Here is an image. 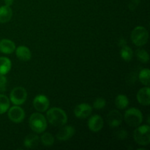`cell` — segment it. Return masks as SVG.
Returning a JSON list of instances; mask_svg holds the SVG:
<instances>
[{
	"label": "cell",
	"mask_w": 150,
	"mask_h": 150,
	"mask_svg": "<svg viewBox=\"0 0 150 150\" xmlns=\"http://www.w3.org/2000/svg\"><path fill=\"white\" fill-rule=\"evenodd\" d=\"M46 118L48 122L55 127L64 125L67 122L66 113L60 108H51L46 113Z\"/></svg>",
	"instance_id": "obj_1"
},
{
	"label": "cell",
	"mask_w": 150,
	"mask_h": 150,
	"mask_svg": "<svg viewBox=\"0 0 150 150\" xmlns=\"http://www.w3.org/2000/svg\"><path fill=\"white\" fill-rule=\"evenodd\" d=\"M29 126L35 133H43L47 128L46 119L40 113H34L29 118Z\"/></svg>",
	"instance_id": "obj_2"
},
{
	"label": "cell",
	"mask_w": 150,
	"mask_h": 150,
	"mask_svg": "<svg viewBox=\"0 0 150 150\" xmlns=\"http://www.w3.org/2000/svg\"><path fill=\"white\" fill-rule=\"evenodd\" d=\"M133 138L137 144L146 146L150 142V127L148 125L139 126L133 133Z\"/></svg>",
	"instance_id": "obj_3"
},
{
	"label": "cell",
	"mask_w": 150,
	"mask_h": 150,
	"mask_svg": "<svg viewBox=\"0 0 150 150\" xmlns=\"http://www.w3.org/2000/svg\"><path fill=\"white\" fill-rule=\"evenodd\" d=\"M124 119L125 122L131 127H138L143 121L142 112L136 108L127 109L125 113Z\"/></svg>",
	"instance_id": "obj_4"
},
{
	"label": "cell",
	"mask_w": 150,
	"mask_h": 150,
	"mask_svg": "<svg viewBox=\"0 0 150 150\" xmlns=\"http://www.w3.org/2000/svg\"><path fill=\"white\" fill-rule=\"evenodd\" d=\"M149 34L144 26H136L131 32V40L137 46H143L147 42Z\"/></svg>",
	"instance_id": "obj_5"
},
{
	"label": "cell",
	"mask_w": 150,
	"mask_h": 150,
	"mask_svg": "<svg viewBox=\"0 0 150 150\" xmlns=\"http://www.w3.org/2000/svg\"><path fill=\"white\" fill-rule=\"evenodd\" d=\"M10 101L16 105L24 103L27 99V92L22 86H18L11 91L10 95Z\"/></svg>",
	"instance_id": "obj_6"
},
{
	"label": "cell",
	"mask_w": 150,
	"mask_h": 150,
	"mask_svg": "<svg viewBox=\"0 0 150 150\" xmlns=\"http://www.w3.org/2000/svg\"><path fill=\"white\" fill-rule=\"evenodd\" d=\"M8 118L14 123L21 122L25 118L24 111L18 105L11 107L8 111Z\"/></svg>",
	"instance_id": "obj_7"
},
{
	"label": "cell",
	"mask_w": 150,
	"mask_h": 150,
	"mask_svg": "<svg viewBox=\"0 0 150 150\" xmlns=\"http://www.w3.org/2000/svg\"><path fill=\"white\" fill-rule=\"evenodd\" d=\"M49 105V100L45 95H37L33 100L34 108L39 112H44V111H47Z\"/></svg>",
	"instance_id": "obj_8"
},
{
	"label": "cell",
	"mask_w": 150,
	"mask_h": 150,
	"mask_svg": "<svg viewBox=\"0 0 150 150\" xmlns=\"http://www.w3.org/2000/svg\"><path fill=\"white\" fill-rule=\"evenodd\" d=\"M76 133V130L71 125H66L59 129L57 134V139L59 141H67L71 139Z\"/></svg>",
	"instance_id": "obj_9"
},
{
	"label": "cell",
	"mask_w": 150,
	"mask_h": 150,
	"mask_svg": "<svg viewBox=\"0 0 150 150\" xmlns=\"http://www.w3.org/2000/svg\"><path fill=\"white\" fill-rule=\"evenodd\" d=\"M92 108L87 103H81L78 105L74 109V114L77 118L85 119L92 114Z\"/></svg>",
	"instance_id": "obj_10"
},
{
	"label": "cell",
	"mask_w": 150,
	"mask_h": 150,
	"mask_svg": "<svg viewBox=\"0 0 150 150\" xmlns=\"http://www.w3.org/2000/svg\"><path fill=\"white\" fill-rule=\"evenodd\" d=\"M107 121L111 127H117L122 122V115L118 110H112L107 116Z\"/></svg>",
	"instance_id": "obj_11"
},
{
	"label": "cell",
	"mask_w": 150,
	"mask_h": 150,
	"mask_svg": "<svg viewBox=\"0 0 150 150\" xmlns=\"http://www.w3.org/2000/svg\"><path fill=\"white\" fill-rule=\"evenodd\" d=\"M104 122L102 117L99 115H93L89 118L88 122V127L92 132L100 131L103 127Z\"/></svg>",
	"instance_id": "obj_12"
},
{
	"label": "cell",
	"mask_w": 150,
	"mask_h": 150,
	"mask_svg": "<svg viewBox=\"0 0 150 150\" xmlns=\"http://www.w3.org/2000/svg\"><path fill=\"white\" fill-rule=\"evenodd\" d=\"M138 101L142 105H149L150 104V89L148 86L142 88L137 93Z\"/></svg>",
	"instance_id": "obj_13"
},
{
	"label": "cell",
	"mask_w": 150,
	"mask_h": 150,
	"mask_svg": "<svg viewBox=\"0 0 150 150\" xmlns=\"http://www.w3.org/2000/svg\"><path fill=\"white\" fill-rule=\"evenodd\" d=\"M16 54L17 58L23 62L29 61L32 57V53H31L29 48L26 46H23V45L19 46L16 48Z\"/></svg>",
	"instance_id": "obj_14"
},
{
	"label": "cell",
	"mask_w": 150,
	"mask_h": 150,
	"mask_svg": "<svg viewBox=\"0 0 150 150\" xmlns=\"http://www.w3.org/2000/svg\"><path fill=\"white\" fill-rule=\"evenodd\" d=\"M16 50V45L12 40L7 39H2L0 40V52L5 54L13 53Z\"/></svg>",
	"instance_id": "obj_15"
},
{
	"label": "cell",
	"mask_w": 150,
	"mask_h": 150,
	"mask_svg": "<svg viewBox=\"0 0 150 150\" xmlns=\"http://www.w3.org/2000/svg\"><path fill=\"white\" fill-rule=\"evenodd\" d=\"M13 16V11L10 6L0 7V23H5L10 21Z\"/></svg>",
	"instance_id": "obj_16"
},
{
	"label": "cell",
	"mask_w": 150,
	"mask_h": 150,
	"mask_svg": "<svg viewBox=\"0 0 150 150\" xmlns=\"http://www.w3.org/2000/svg\"><path fill=\"white\" fill-rule=\"evenodd\" d=\"M40 143V138L35 134H29L25 138L23 144L28 149H35Z\"/></svg>",
	"instance_id": "obj_17"
},
{
	"label": "cell",
	"mask_w": 150,
	"mask_h": 150,
	"mask_svg": "<svg viewBox=\"0 0 150 150\" xmlns=\"http://www.w3.org/2000/svg\"><path fill=\"white\" fill-rule=\"evenodd\" d=\"M11 61L7 57H0V74L5 75L11 69Z\"/></svg>",
	"instance_id": "obj_18"
},
{
	"label": "cell",
	"mask_w": 150,
	"mask_h": 150,
	"mask_svg": "<svg viewBox=\"0 0 150 150\" xmlns=\"http://www.w3.org/2000/svg\"><path fill=\"white\" fill-rule=\"evenodd\" d=\"M115 105L119 109H125L129 105V100L124 95H119L115 99Z\"/></svg>",
	"instance_id": "obj_19"
},
{
	"label": "cell",
	"mask_w": 150,
	"mask_h": 150,
	"mask_svg": "<svg viewBox=\"0 0 150 150\" xmlns=\"http://www.w3.org/2000/svg\"><path fill=\"white\" fill-rule=\"evenodd\" d=\"M139 81L145 86H149L150 83V70L149 69H143L139 75Z\"/></svg>",
	"instance_id": "obj_20"
},
{
	"label": "cell",
	"mask_w": 150,
	"mask_h": 150,
	"mask_svg": "<svg viewBox=\"0 0 150 150\" xmlns=\"http://www.w3.org/2000/svg\"><path fill=\"white\" fill-rule=\"evenodd\" d=\"M10 108V100L6 95L0 94V114H4Z\"/></svg>",
	"instance_id": "obj_21"
},
{
	"label": "cell",
	"mask_w": 150,
	"mask_h": 150,
	"mask_svg": "<svg viewBox=\"0 0 150 150\" xmlns=\"http://www.w3.org/2000/svg\"><path fill=\"white\" fill-rule=\"evenodd\" d=\"M133 51L127 45L122 47L121 51H120V56H121L122 59L126 62H130L132 59V58H133Z\"/></svg>",
	"instance_id": "obj_22"
},
{
	"label": "cell",
	"mask_w": 150,
	"mask_h": 150,
	"mask_svg": "<svg viewBox=\"0 0 150 150\" xmlns=\"http://www.w3.org/2000/svg\"><path fill=\"white\" fill-rule=\"evenodd\" d=\"M41 142L45 146H51L54 143V138L51 133H45L40 137Z\"/></svg>",
	"instance_id": "obj_23"
},
{
	"label": "cell",
	"mask_w": 150,
	"mask_h": 150,
	"mask_svg": "<svg viewBox=\"0 0 150 150\" xmlns=\"http://www.w3.org/2000/svg\"><path fill=\"white\" fill-rule=\"evenodd\" d=\"M136 57L137 59L142 63H147L149 60V57L148 53L144 49H138L136 51Z\"/></svg>",
	"instance_id": "obj_24"
},
{
	"label": "cell",
	"mask_w": 150,
	"mask_h": 150,
	"mask_svg": "<svg viewBox=\"0 0 150 150\" xmlns=\"http://www.w3.org/2000/svg\"><path fill=\"white\" fill-rule=\"evenodd\" d=\"M106 105L105 100L103 98H98L93 103V107L97 110H100L105 108Z\"/></svg>",
	"instance_id": "obj_25"
},
{
	"label": "cell",
	"mask_w": 150,
	"mask_h": 150,
	"mask_svg": "<svg viewBox=\"0 0 150 150\" xmlns=\"http://www.w3.org/2000/svg\"><path fill=\"white\" fill-rule=\"evenodd\" d=\"M7 89V79L4 75L0 74V91L5 92Z\"/></svg>",
	"instance_id": "obj_26"
},
{
	"label": "cell",
	"mask_w": 150,
	"mask_h": 150,
	"mask_svg": "<svg viewBox=\"0 0 150 150\" xmlns=\"http://www.w3.org/2000/svg\"><path fill=\"white\" fill-rule=\"evenodd\" d=\"M116 136L120 140H125L127 137V132L125 130H119L116 133Z\"/></svg>",
	"instance_id": "obj_27"
},
{
	"label": "cell",
	"mask_w": 150,
	"mask_h": 150,
	"mask_svg": "<svg viewBox=\"0 0 150 150\" xmlns=\"http://www.w3.org/2000/svg\"><path fill=\"white\" fill-rule=\"evenodd\" d=\"M140 4V0H130V3L128 4V7L131 11L136 10L138 6Z\"/></svg>",
	"instance_id": "obj_28"
},
{
	"label": "cell",
	"mask_w": 150,
	"mask_h": 150,
	"mask_svg": "<svg viewBox=\"0 0 150 150\" xmlns=\"http://www.w3.org/2000/svg\"><path fill=\"white\" fill-rule=\"evenodd\" d=\"M118 45L119 46H121L122 48V47L125 46V45H127V41H126V40L125 39V38H120V39L119 40Z\"/></svg>",
	"instance_id": "obj_29"
},
{
	"label": "cell",
	"mask_w": 150,
	"mask_h": 150,
	"mask_svg": "<svg viewBox=\"0 0 150 150\" xmlns=\"http://www.w3.org/2000/svg\"><path fill=\"white\" fill-rule=\"evenodd\" d=\"M4 3H5V5L7 6H11L13 3V0H4Z\"/></svg>",
	"instance_id": "obj_30"
}]
</instances>
